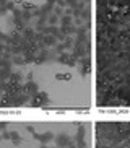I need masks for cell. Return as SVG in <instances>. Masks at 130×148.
Masks as SVG:
<instances>
[]
</instances>
